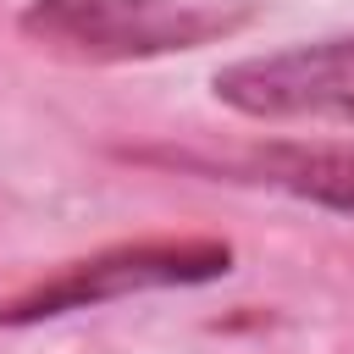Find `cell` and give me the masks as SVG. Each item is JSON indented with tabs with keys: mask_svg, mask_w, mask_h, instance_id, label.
Listing matches in <instances>:
<instances>
[{
	"mask_svg": "<svg viewBox=\"0 0 354 354\" xmlns=\"http://www.w3.org/2000/svg\"><path fill=\"white\" fill-rule=\"evenodd\" d=\"M210 88L254 122H354V33L232 61Z\"/></svg>",
	"mask_w": 354,
	"mask_h": 354,
	"instance_id": "cell-3",
	"label": "cell"
},
{
	"mask_svg": "<svg viewBox=\"0 0 354 354\" xmlns=\"http://www.w3.org/2000/svg\"><path fill=\"white\" fill-rule=\"evenodd\" d=\"M238 171L249 183L282 188V194L310 199L321 210L354 216V144H293V138H277V144L249 149L238 160Z\"/></svg>",
	"mask_w": 354,
	"mask_h": 354,
	"instance_id": "cell-4",
	"label": "cell"
},
{
	"mask_svg": "<svg viewBox=\"0 0 354 354\" xmlns=\"http://www.w3.org/2000/svg\"><path fill=\"white\" fill-rule=\"evenodd\" d=\"M243 22L249 11H221L194 0H33L17 28L33 44L77 61H149L227 39Z\"/></svg>",
	"mask_w": 354,
	"mask_h": 354,
	"instance_id": "cell-1",
	"label": "cell"
},
{
	"mask_svg": "<svg viewBox=\"0 0 354 354\" xmlns=\"http://www.w3.org/2000/svg\"><path fill=\"white\" fill-rule=\"evenodd\" d=\"M232 271V249L221 238H144V243H116L100 249L88 260L61 266L50 282L28 288L22 299L0 304V326H33L66 310H94L127 293H149V288H194V282H216Z\"/></svg>",
	"mask_w": 354,
	"mask_h": 354,
	"instance_id": "cell-2",
	"label": "cell"
}]
</instances>
